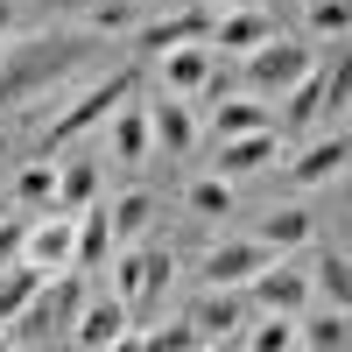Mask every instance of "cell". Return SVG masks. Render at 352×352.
<instances>
[{
	"label": "cell",
	"mask_w": 352,
	"mask_h": 352,
	"mask_svg": "<svg viewBox=\"0 0 352 352\" xmlns=\"http://www.w3.org/2000/svg\"><path fill=\"white\" fill-rule=\"evenodd\" d=\"M106 64L99 28H43V36H8L0 43V113H14L28 99H56V85H71L78 71Z\"/></svg>",
	"instance_id": "obj_1"
},
{
	"label": "cell",
	"mask_w": 352,
	"mask_h": 352,
	"mask_svg": "<svg viewBox=\"0 0 352 352\" xmlns=\"http://www.w3.org/2000/svg\"><path fill=\"white\" fill-rule=\"evenodd\" d=\"M141 92V71L134 64H106L92 85H85L78 99H64L50 113V127H43V155H56V148H71V141H85V134H99L113 113H120L127 99Z\"/></svg>",
	"instance_id": "obj_2"
},
{
	"label": "cell",
	"mask_w": 352,
	"mask_h": 352,
	"mask_svg": "<svg viewBox=\"0 0 352 352\" xmlns=\"http://www.w3.org/2000/svg\"><path fill=\"white\" fill-rule=\"evenodd\" d=\"M317 71V56H310V43H296V36H268V43H254L247 50V92L254 99H282L296 78H310Z\"/></svg>",
	"instance_id": "obj_3"
},
{
	"label": "cell",
	"mask_w": 352,
	"mask_h": 352,
	"mask_svg": "<svg viewBox=\"0 0 352 352\" xmlns=\"http://www.w3.org/2000/svg\"><path fill=\"white\" fill-rule=\"evenodd\" d=\"M247 303L254 310H275V317H303L310 310V268L303 261H261V268L247 275Z\"/></svg>",
	"instance_id": "obj_4"
},
{
	"label": "cell",
	"mask_w": 352,
	"mask_h": 352,
	"mask_svg": "<svg viewBox=\"0 0 352 352\" xmlns=\"http://www.w3.org/2000/svg\"><path fill=\"white\" fill-rule=\"evenodd\" d=\"M247 317L254 303L240 296V289H226V282H204V303L190 310V324H197V345H232L247 331Z\"/></svg>",
	"instance_id": "obj_5"
},
{
	"label": "cell",
	"mask_w": 352,
	"mask_h": 352,
	"mask_svg": "<svg viewBox=\"0 0 352 352\" xmlns=\"http://www.w3.org/2000/svg\"><path fill=\"white\" fill-rule=\"evenodd\" d=\"M71 240H78V219L50 204V212L28 219V232H21V261L43 268V275H56V268H71Z\"/></svg>",
	"instance_id": "obj_6"
},
{
	"label": "cell",
	"mask_w": 352,
	"mask_h": 352,
	"mask_svg": "<svg viewBox=\"0 0 352 352\" xmlns=\"http://www.w3.org/2000/svg\"><path fill=\"white\" fill-rule=\"evenodd\" d=\"M268 36H275V21L261 14L254 0H240V8H219L212 14V36H204V43H212V56H247L254 43H268Z\"/></svg>",
	"instance_id": "obj_7"
},
{
	"label": "cell",
	"mask_w": 352,
	"mask_h": 352,
	"mask_svg": "<svg viewBox=\"0 0 352 352\" xmlns=\"http://www.w3.org/2000/svg\"><path fill=\"white\" fill-rule=\"evenodd\" d=\"M134 324H127V303L120 296H113V289H106V296H85V310H78V324L64 331L71 345H85V352H106V345H120Z\"/></svg>",
	"instance_id": "obj_8"
},
{
	"label": "cell",
	"mask_w": 352,
	"mask_h": 352,
	"mask_svg": "<svg viewBox=\"0 0 352 352\" xmlns=\"http://www.w3.org/2000/svg\"><path fill=\"white\" fill-rule=\"evenodd\" d=\"M268 162H282V134L275 127H254V134H226L219 141V155H212V176H254V169H268Z\"/></svg>",
	"instance_id": "obj_9"
},
{
	"label": "cell",
	"mask_w": 352,
	"mask_h": 352,
	"mask_svg": "<svg viewBox=\"0 0 352 352\" xmlns=\"http://www.w3.org/2000/svg\"><path fill=\"white\" fill-rule=\"evenodd\" d=\"M169 289H176V254L169 247H141V289H134V303H127V324L134 331L155 324V310H162Z\"/></svg>",
	"instance_id": "obj_10"
},
{
	"label": "cell",
	"mask_w": 352,
	"mask_h": 352,
	"mask_svg": "<svg viewBox=\"0 0 352 352\" xmlns=\"http://www.w3.org/2000/svg\"><path fill=\"white\" fill-rule=\"evenodd\" d=\"M141 113H148V141H155V155H190L197 148V120H190V106L162 92V99H141Z\"/></svg>",
	"instance_id": "obj_11"
},
{
	"label": "cell",
	"mask_w": 352,
	"mask_h": 352,
	"mask_svg": "<svg viewBox=\"0 0 352 352\" xmlns=\"http://www.w3.org/2000/svg\"><path fill=\"white\" fill-rule=\"evenodd\" d=\"M345 155H352V141H345V120H331L324 134H310V148L289 162V176H296L303 190H317V184H331V176H345Z\"/></svg>",
	"instance_id": "obj_12"
},
{
	"label": "cell",
	"mask_w": 352,
	"mask_h": 352,
	"mask_svg": "<svg viewBox=\"0 0 352 352\" xmlns=\"http://www.w3.org/2000/svg\"><path fill=\"white\" fill-rule=\"evenodd\" d=\"M212 85V43H176V50H162V92H176V99H190V92H204Z\"/></svg>",
	"instance_id": "obj_13"
},
{
	"label": "cell",
	"mask_w": 352,
	"mask_h": 352,
	"mask_svg": "<svg viewBox=\"0 0 352 352\" xmlns=\"http://www.w3.org/2000/svg\"><path fill=\"white\" fill-rule=\"evenodd\" d=\"M78 240H71V268H106L113 261V219H106V204L92 197V204H78Z\"/></svg>",
	"instance_id": "obj_14"
},
{
	"label": "cell",
	"mask_w": 352,
	"mask_h": 352,
	"mask_svg": "<svg viewBox=\"0 0 352 352\" xmlns=\"http://www.w3.org/2000/svg\"><path fill=\"white\" fill-rule=\"evenodd\" d=\"M268 261V247L261 240H219L212 254H204V282H226V289H247V275Z\"/></svg>",
	"instance_id": "obj_15"
},
{
	"label": "cell",
	"mask_w": 352,
	"mask_h": 352,
	"mask_svg": "<svg viewBox=\"0 0 352 352\" xmlns=\"http://www.w3.org/2000/svg\"><path fill=\"white\" fill-rule=\"evenodd\" d=\"M254 240L268 254H296V247H310V212H303V204H275V212H261Z\"/></svg>",
	"instance_id": "obj_16"
},
{
	"label": "cell",
	"mask_w": 352,
	"mask_h": 352,
	"mask_svg": "<svg viewBox=\"0 0 352 352\" xmlns=\"http://www.w3.org/2000/svg\"><path fill=\"white\" fill-rule=\"evenodd\" d=\"M106 127H113V155H120L127 169H141V162H148V155H155V141H148V113H141L134 99H127L120 113H113V120H106Z\"/></svg>",
	"instance_id": "obj_17"
},
{
	"label": "cell",
	"mask_w": 352,
	"mask_h": 352,
	"mask_svg": "<svg viewBox=\"0 0 352 352\" xmlns=\"http://www.w3.org/2000/svg\"><path fill=\"white\" fill-rule=\"evenodd\" d=\"M99 197V155H64V169H56V212H78V204Z\"/></svg>",
	"instance_id": "obj_18"
},
{
	"label": "cell",
	"mask_w": 352,
	"mask_h": 352,
	"mask_svg": "<svg viewBox=\"0 0 352 352\" xmlns=\"http://www.w3.org/2000/svg\"><path fill=\"white\" fill-rule=\"evenodd\" d=\"M71 14L85 28H99V36H120V28H141V0H71Z\"/></svg>",
	"instance_id": "obj_19"
},
{
	"label": "cell",
	"mask_w": 352,
	"mask_h": 352,
	"mask_svg": "<svg viewBox=\"0 0 352 352\" xmlns=\"http://www.w3.org/2000/svg\"><path fill=\"white\" fill-rule=\"evenodd\" d=\"M106 219H113V240H141V232L155 226V197L148 190H120L106 204Z\"/></svg>",
	"instance_id": "obj_20"
},
{
	"label": "cell",
	"mask_w": 352,
	"mask_h": 352,
	"mask_svg": "<svg viewBox=\"0 0 352 352\" xmlns=\"http://www.w3.org/2000/svg\"><path fill=\"white\" fill-rule=\"evenodd\" d=\"M254 127H275V113L261 106V99H226V106L212 113V141H226V134H254Z\"/></svg>",
	"instance_id": "obj_21"
},
{
	"label": "cell",
	"mask_w": 352,
	"mask_h": 352,
	"mask_svg": "<svg viewBox=\"0 0 352 352\" xmlns=\"http://www.w3.org/2000/svg\"><path fill=\"white\" fill-rule=\"evenodd\" d=\"M240 345H254V352H282V345H296V317H275V310H261V317H247Z\"/></svg>",
	"instance_id": "obj_22"
},
{
	"label": "cell",
	"mask_w": 352,
	"mask_h": 352,
	"mask_svg": "<svg viewBox=\"0 0 352 352\" xmlns=\"http://www.w3.org/2000/svg\"><path fill=\"white\" fill-rule=\"evenodd\" d=\"M303 268H310V289H324V303L345 310V296H352V282H345V247H331L324 261H303Z\"/></svg>",
	"instance_id": "obj_23"
},
{
	"label": "cell",
	"mask_w": 352,
	"mask_h": 352,
	"mask_svg": "<svg viewBox=\"0 0 352 352\" xmlns=\"http://www.w3.org/2000/svg\"><path fill=\"white\" fill-rule=\"evenodd\" d=\"M56 197V155H36L14 176V204H50Z\"/></svg>",
	"instance_id": "obj_24"
},
{
	"label": "cell",
	"mask_w": 352,
	"mask_h": 352,
	"mask_svg": "<svg viewBox=\"0 0 352 352\" xmlns=\"http://www.w3.org/2000/svg\"><path fill=\"white\" fill-rule=\"evenodd\" d=\"M141 352H197V324H190V317L148 324V331H141Z\"/></svg>",
	"instance_id": "obj_25"
},
{
	"label": "cell",
	"mask_w": 352,
	"mask_h": 352,
	"mask_svg": "<svg viewBox=\"0 0 352 352\" xmlns=\"http://www.w3.org/2000/svg\"><path fill=\"white\" fill-rule=\"evenodd\" d=\"M296 345L338 352V345H345V310H324V317H310V324H296Z\"/></svg>",
	"instance_id": "obj_26"
},
{
	"label": "cell",
	"mask_w": 352,
	"mask_h": 352,
	"mask_svg": "<svg viewBox=\"0 0 352 352\" xmlns=\"http://www.w3.org/2000/svg\"><path fill=\"white\" fill-rule=\"evenodd\" d=\"M190 212H232V184H226V176H197V184H190Z\"/></svg>",
	"instance_id": "obj_27"
},
{
	"label": "cell",
	"mask_w": 352,
	"mask_h": 352,
	"mask_svg": "<svg viewBox=\"0 0 352 352\" xmlns=\"http://www.w3.org/2000/svg\"><path fill=\"white\" fill-rule=\"evenodd\" d=\"M345 0H310V36H324V43H345Z\"/></svg>",
	"instance_id": "obj_28"
},
{
	"label": "cell",
	"mask_w": 352,
	"mask_h": 352,
	"mask_svg": "<svg viewBox=\"0 0 352 352\" xmlns=\"http://www.w3.org/2000/svg\"><path fill=\"white\" fill-rule=\"evenodd\" d=\"M134 289H141V247H127L120 261H113V296L134 303Z\"/></svg>",
	"instance_id": "obj_29"
},
{
	"label": "cell",
	"mask_w": 352,
	"mask_h": 352,
	"mask_svg": "<svg viewBox=\"0 0 352 352\" xmlns=\"http://www.w3.org/2000/svg\"><path fill=\"white\" fill-rule=\"evenodd\" d=\"M21 232H28V219L0 212V268H8V261H21Z\"/></svg>",
	"instance_id": "obj_30"
},
{
	"label": "cell",
	"mask_w": 352,
	"mask_h": 352,
	"mask_svg": "<svg viewBox=\"0 0 352 352\" xmlns=\"http://www.w3.org/2000/svg\"><path fill=\"white\" fill-rule=\"evenodd\" d=\"M14 36V0H0V43Z\"/></svg>",
	"instance_id": "obj_31"
},
{
	"label": "cell",
	"mask_w": 352,
	"mask_h": 352,
	"mask_svg": "<svg viewBox=\"0 0 352 352\" xmlns=\"http://www.w3.org/2000/svg\"><path fill=\"white\" fill-rule=\"evenodd\" d=\"M212 8H240V0H212Z\"/></svg>",
	"instance_id": "obj_32"
},
{
	"label": "cell",
	"mask_w": 352,
	"mask_h": 352,
	"mask_svg": "<svg viewBox=\"0 0 352 352\" xmlns=\"http://www.w3.org/2000/svg\"><path fill=\"white\" fill-rule=\"evenodd\" d=\"M141 8H169V0H141Z\"/></svg>",
	"instance_id": "obj_33"
},
{
	"label": "cell",
	"mask_w": 352,
	"mask_h": 352,
	"mask_svg": "<svg viewBox=\"0 0 352 352\" xmlns=\"http://www.w3.org/2000/svg\"><path fill=\"white\" fill-rule=\"evenodd\" d=\"M0 212H8V197H0Z\"/></svg>",
	"instance_id": "obj_34"
}]
</instances>
